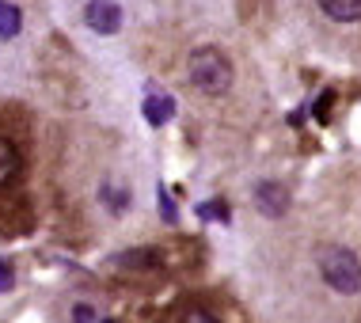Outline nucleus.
I'll return each mask as SVG.
<instances>
[{
    "mask_svg": "<svg viewBox=\"0 0 361 323\" xmlns=\"http://www.w3.org/2000/svg\"><path fill=\"white\" fill-rule=\"evenodd\" d=\"M187 73H190V84L198 87V92H206V95H224L232 87L228 57H224L221 50H213V46H202V50L190 54Z\"/></svg>",
    "mask_w": 361,
    "mask_h": 323,
    "instance_id": "1",
    "label": "nucleus"
},
{
    "mask_svg": "<svg viewBox=\"0 0 361 323\" xmlns=\"http://www.w3.org/2000/svg\"><path fill=\"white\" fill-rule=\"evenodd\" d=\"M319 274L335 293H357L361 289V262L346 248H327L319 255Z\"/></svg>",
    "mask_w": 361,
    "mask_h": 323,
    "instance_id": "2",
    "label": "nucleus"
},
{
    "mask_svg": "<svg viewBox=\"0 0 361 323\" xmlns=\"http://www.w3.org/2000/svg\"><path fill=\"white\" fill-rule=\"evenodd\" d=\"M84 23L92 27L95 35H114L122 27V8L114 4V0H87Z\"/></svg>",
    "mask_w": 361,
    "mask_h": 323,
    "instance_id": "3",
    "label": "nucleus"
},
{
    "mask_svg": "<svg viewBox=\"0 0 361 323\" xmlns=\"http://www.w3.org/2000/svg\"><path fill=\"white\" fill-rule=\"evenodd\" d=\"M255 209L267 217H281L289 209V190L281 183H259L255 187Z\"/></svg>",
    "mask_w": 361,
    "mask_h": 323,
    "instance_id": "4",
    "label": "nucleus"
},
{
    "mask_svg": "<svg viewBox=\"0 0 361 323\" xmlns=\"http://www.w3.org/2000/svg\"><path fill=\"white\" fill-rule=\"evenodd\" d=\"M19 175H23V156H19L16 145L8 141L4 133H0V190L16 187Z\"/></svg>",
    "mask_w": 361,
    "mask_h": 323,
    "instance_id": "5",
    "label": "nucleus"
},
{
    "mask_svg": "<svg viewBox=\"0 0 361 323\" xmlns=\"http://www.w3.org/2000/svg\"><path fill=\"white\" fill-rule=\"evenodd\" d=\"M141 114H145V122H149V126H168L175 118V99H171V95H164V92H149V95H145V103H141Z\"/></svg>",
    "mask_w": 361,
    "mask_h": 323,
    "instance_id": "6",
    "label": "nucleus"
},
{
    "mask_svg": "<svg viewBox=\"0 0 361 323\" xmlns=\"http://www.w3.org/2000/svg\"><path fill=\"white\" fill-rule=\"evenodd\" d=\"M111 267H118V270H156L160 259H156V251H122V255L111 259Z\"/></svg>",
    "mask_w": 361,
    "mask_h": 323,
    "instance_id": "7",
    "label": "nucleus"
},
{
    "mask_svg": "<svg viewBox=\"0 0 361 323\" xmlns=\"http://www.w3.org/2000/svg\"><path fill=\"white\" fill-rule=\"evenodd\" d=\"M319 8H324L335 23H354L361 16V0H319Z\"/></svg>",
    "mask_w": 361,
    "mask_h": 323,
    "instance_id": "8",
    "label": "nucleus"
},
{
    "mask_svg": "<svg viewBox=\"0 0 361 323\" xmlns=\"http://www.w3.org/2000/svg\"><path fill=\"white\" fill-rule=\"evenodd\" d=\"M19 27H23V12L8 0H0V38H16Z\"/></svg>",
    "mask_w": 361,
    "mask_h": 323,
    "instance_id": "9",
    "label": "nucleus"
},
{
    "mask_svg": "<svg viewBox=\"0 0 361 323\" xmlns=\"http://www.w3.org/2000/svg\"><path fill=\"white\" fill-rule=\"evenodd\" d=\"M198 221H221V224H228V205H224L221 198L202 202L198 205Z\"/></svg>",
    "mask_w": 361,
    "mask_h": 323,
    "instance_id": "10",
    "label": "nucleus"
},
{
    "mask_svg": "<svg viewBox=\"0 0 361 323\" xmlns=\"http://www.w3.org/2000/svg\"><path fill=\"white\" fill-rule=\"evenodd\" d=\"M179 323H221V319L213 316L209 308H202V305H187L179 312Z\"/></svg>",
    "mask_w": 361,
    "mask_h": 323,
    "instance_id": "11",
    "label": "nucleus"
},
{
    "mask_svg": "<svg viewBox=\"0 0 361 323\" xmlns=\"http://www.w3.org/2000/svg\"><path fill=\"white\" fill-rule=\"evenodd\" d=\"M156 194H160V217H164V224H179V205L171 202L168 187H160Z\"/></svg>",
    "mask_w": 361,
    "mask_h": 323,
    "instance_id": "12",
    "label": "nucleus"
},
{
    "mask_svg": "<svg viewBox=\"0 0 361 323\" xmlns=\"http://www.w3.org/2000/svg\"><path fill=\"white\" fill-rule=\"evenodd\" d=\"M16 286V274H12V262H8L4 255H0V293H8Z\"/></svg>",
    "mask_w": 361,
    "mask_h": 323,
    "instance_id": "13",
    "label": "nucleus"
},
{
    "mask_svg": "<svg viewBox=\"0 0 361 323\" xmlns=\"http://www.w3.org/2000/svg\"><path fill=\"white\" fill-rule=\"evenodd\" d=\"M103 202L111 205V209H118V213L126 209V205H130V202H126V194H122V190H111V187H103Z\"/></svg>",
    "mask_w": 361,
    "mask_h": 323,
    "instance_id": "14",
    "label": "nucleus"
},
{
    "mask_svg": "<svg viewBox=\"0 0 361 323\" xmlns=\"http://www.w3.org/2000/svg\"><path fill=\"white\" fill-rule=\"evenodd\" d=\"M331 103H335V95H331V92H324V95L316 99V118H319V122L331 118Z\"/></svg>",
    "mask_w": 361,
    "mask_h": 323,
    "instance_id": "15",
    "label": "nucleus"
},
{
    "mask_svg": "<svg viewBox=\"0 0 361 323\" xmlns=\"http://www.w3.org/2000/svg\"><path fill=\"white\" fill-rule=\"evenodd\" d=\"M73 323H99V319H95V308L76 305V308H73Z\"/></svg>",
    "mask_w": 361,
    "mask_h": 323,
    "instance_id": "16",
    "label": "nucleus"
},
{
    "mask_svg": "<svg viewBox=\"0 0 361 323\" xmlns=\"http://www.w3.org/2000/svg\"><path fill=\"white\" fill-rule=\"evenodd\" d=\"M103 323H114V319H103Z\"/></svg>",
    "mask_w": 361,
    "mask_h": 323,
    "instance_id": "17",
    "label": "nucleus"
}]
</instances>
